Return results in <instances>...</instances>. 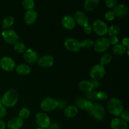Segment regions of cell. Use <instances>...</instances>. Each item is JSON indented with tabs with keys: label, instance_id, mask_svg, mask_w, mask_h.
Listing matches in <instances>:
<instances>
[{
	"label": "cell",
	"instance_id": "cell-42",
	"mask_svg": "<svg viewBox=\"0 0 129 129\" xmlns=\"http://www.w3.org/2000/svg\"><path fill=\"white\" fill-rule=\"evenodd\" d=\"M122 45L123 46H124L126 49L129 47V39L127 37H125L122 39Z\"/></svg>",
	"mask_w": 129,
	"mask_h": 129
},
{
	"label": "cell",
	"instance_id": "cell-6",
	"mask_svg": "<svg viewBox=\"0 0 129 129\" xmlns=\"http://www.w3.org/2000/svg\"><path fill=\"white\" fill-rule=\"evenodd\" d=\"M105 68L100 64H96L89 71V76L92 79L99 80L104 77L105 75Z\"/></svg>",
	"mask_w": 129,
	"mask_h": 129
},
{
	"label": "cell",
	"instance_id": "cell-16",
	"mask_svg": "<svg viewBox=\"0 0 129 129\" xmlns=\"http://www.w3.org/2000/svg\"><path fill=\"white\" fill-rule=\"evenodd\" d=\"M62 25L66 30H72L76 26V22L73 16L69 15H65L61 21Z\"/></svg>",
	"mask_w": 129,
	"mask_h": 129
},
{
	"label": "cell",
	"instance_id": "cell-12",
	"mask_svg": "<svg viewBox=\"0 0 129 129\" xmlns=\"http://www.w3.org/2000/svg\"><path fill=\"white\" fill-rule=\"evenodd\" d=\"M23 59L28 64H35L39 60V55L36 51L28 49L23 53Z\"/></svg>",
	"mask_w": 129,
	"mask_h": 129
},
{
	"label": "cell",
	"instance_id": "cell-3",
	"mask_svg": "<svg viewBox=\"0 0 129 129\" xmlns=\"http://www.w3.org/2000/svg\"><path fill=\"white\" fill-rule=\"evenodd\" d=\"M92 28L93 31H94L96 35L98 36L103 37L107 35L108 32V26L106 23L102 20H96L94 21Z\"/></svg>",
	"mask_w": 129,
	"mask_h": 129
},
{
	"label": "cell",
	"instance_id": "cell-14",
	"mask_svg": "<svg viewBox=\"0 0 129 129\" xmlns=\"http://www.w3.org/2000/svg\"><path fill=\"white\" fill-rule=\"evenodd\" d=\"M73 18H74L76 23H78L80 26H84L89 22V18L88 16L83 11H76Z\"/></svg>",
	"mask_w": 129,
	"mask_h": 129
},
{
	"label": "cell",
	"instance_id": "cell-48",
	"mask_svg": "<svg viewBox=\"0 0 129 129\" xmlns=\"http://www.w3.org/2000/svg\"><path fill=\"white\" fill-rule=\"evenodd\" d=\"M35 129H44V128H40V127H38V128H37Z\"/></svg>",
	"mask_w": 129,
	"mask_h": 129
},
{
	"label": "cell",
	"instance_id": "cell-17",
	"mask_svg": "<svg viewBox=\"0 0 129 129\" xmlns=\"http://www.w3.org/2000/svg\"><path fill=\"white\" fill-rule=\"evenodd\" d=\"M37 19V13L34 10H28L24 15V21L28 25L34 24L36 21Z\"/></svg>",
	"mask_w": 129,
	"mask_h": 129
},
{
	"label": "cell",
	"instance_id": "cell-30",
	"mask_svg": "<svg viewBox=\"0 0 129 129\" xmlns=\"http://www.w3.org/2000/svg\"><path fill=\"white\" fill-rule=\"evenodd\" d=\"M81 48L84 49H90L94 45V42L90 39H86L82 42H80Z\"/></svg>",
	"mask_w": 129,
	"mask_h": 129
},
{
	"label": "cell",
	"instance_id": "cell-38",
	"mask_svg": "<svg viewBox=\"0 0 129 129\" xmlns=\"http://www.w3.org/2000/svg\"><path fill=\"white\" fill-rule=\"evenodd\" d=\"M96 95H97V92L94 91H91L86 93V97L88 98V99L90 100H97Z\"/></svg>",
	"mask_w": 129,
	"mask_h": 129
},
{
	"label": "cell",
	"instance_id": "cell-29",
	"mask_svg": "<svg viewBox=\"0 0 129 129\" xmlns=\"http://www.w3.org/2000/svg\"><path fill=\"white\" fill-rule=\"evenodd\" d=\"M22 6L25 10H34V7H35V2L33 0H24L22 1Z\"/></svg>",
	"mask_w": 129,
	"mask_h": 129
},
{
	"label": "cell",
	"instance_id": "cell-39",
	"mask_svg": "<svg viewBox=\"0 0 129 129\" xmlns=\"http://www.w3.org/2000/svg\"><path fill=\"white\" fill-rule=\"evenodd\" d=\"M83 29H84V33H85L86 34H88V35H89V34H91L93 32V28H92L91 25H89V23L84 25V26H83Z\"/></svg>",
	"mask_w": 129,
	"mask_h": 129
},
{
	"label": "cell",
	"instance_id": "cell-37",
	"mask_svg": "<svg viewBox=\"0 0 129 129\" xmlns=\"http://www.w3.org/2000/svg\"><path fill=\"white\" fill-rule=\"evenodd\" d=\"M121 119L123 120V121H125L127 123L129 122V112L128 110H123V112L122 113V114L120 115Z\"/></svg>",
	"mask_w": 129,
	"mask_h": 129
},
{
	"label": "cell",
	"instance_id": "cell-8",
	"mask_svg": "<svg viewBox=\"0 0 129 129\" xmlns=\"http://www.w3.org/2000/svg\"><path fill=\"white\" fill-rule=\"evenodd\" d=\"M91 116L97 120H102L105 116V110L104 107L98 103L93 105L92 109L89 111Z\"/></svg>",
	"mask_w": 129,
	"mask_h": 129
},
{
	"label": "cell",
	"instance_id": "cell-15",
	"mask_svg": "<svg viewBox=\"0 0 129 129\" xmlns=\"http://www.w3.org/2000/svg\"><path fill=\"white\" fill-rule=\"evenodd\" d=\"M113 12L114 13L115 17L117 16L118 18H123L127 15L128 9L124 4H118L113 9Z\"/></svg>",
	"mask_w": 129,
	"mask_h": 129
},
{
	"label": "cell",
	"instance_id": "cell-7",
	"mask_svg": "<svg viewBox=\"0 0 129 129\" xmlns=\"http://www.w3.org/2000/svg\"><path fill=\"white\" fill-rule=\"evenodd\" d=\"M66 49L73 52H77L81 49L80 42L74 38H68L64 42Z\"/></svg>",
	"mask_w": 129,
	"mask_h": 129
},
{
	"label": "cell",
	"instance_id": "cell-41",
	"mask_svg": "<svg viewBox=\"0 0 129 129\" xmlns=\"http://www.w3.org/2000/svg\"><path fill=\"white\" fill-rule=\"evenodd\" d=\"M108 41H109L110 45H112L113 46L118 44L119 42V40L117 37H110V39H108Z\"/></svg>",
	"mask_w": 129,
	"mask_h": 129
},
{
	"label": "cell",
	"instance_id": "cell-22",
	"mask_svg": "<svg viewBox=\"0 0 129 129\" xmlns=\"http://www.w3.org/2000/svg\"><path fill=\"white\" fill-rule=\"evenodd\" d=\"M100 1L99 0H86L84 3V8L86 11H92L98 6Z\"/></svg>",
	"mask_w": 129,
	"mask_h": 129
},
{
	"label": "cell",
	"instance_id": "cell-2",
	"mask_svg": "<svg viewBox=\"0 0 129 129\" xmlns=\"http://www.w3.org/2000/svg\"><path fill=\"white\" fill-rule=\"evenodd\" d=\"M2 103L5 107H15L18 101V94L15 89H9L5 92V94L3 96Z\"/></svg>",
	"mask_w": 129,
	"mask_h": 129
},
{
	"label": "cell",
	"instance_id": "cell-18",
	"mask_svg": "<svg viewBox=\"0 0 129 129\" xmlns=\"http://www.w3.org/2000/svg\"><path fill=\"white\" fill-rule=\"evenodd\" d=\"M110 127L112 129H128V123L118 117L112 120L110 122Z\"/></svg>",
	"mask_w": 129,
	"mask_h": 129
},
{
	"label": "cell",
	"instance_id": "cell-44",
	"mask_svg": "<svg viewBox=\"0 0 129 129\" xmlns=\"http://www.w3.org/2000/svg\"><path fill=\"white\" fill-rule=\"evenodd\" d=\"M91 83L92 86H93V89H94V88H99L100 83H99V81H98V80H95V79H92L91 81Z\"/></svg>",
	"mask_w": 129,
	"mask_h": 129
},
{
	"label": "cell",
	"instance_id": "cell-5",
	"mask_svg": "<svg viewBox=\"0 0 129 129\" xmlns=\"http://www.w3.org/2000/svg\"><path fill=\"white\" fill-rule=\"evenodd\" d=\"M57 100L53 98L48 97L43 100L40 103V108L46 112H52L57 108Z\"/></svg>",
	"mask_w": 129,
	"mask_h": 129
},
{
	"label": "cell",
	"instance_id": "cell-24",
	"mask_svg": "<svg viewBox=\"0 0 129 129\" xmlns=\"http://www.w3.org/2000/svg\"><path fill=\"white\" fill-rule=\"evenodd\" d=\"M15 18L12 16H7L3 19L2 22V28L4 30H8L13 25Z\"/></svg>",
	"mask_w": 129,
	"mask_h": 129
},
{
	"label": "cell",
	"instance_id": "cell-46",
	"mask_svg": "<svg viewBox=\"0 0 129 129\" xmlns=\"http://www.w3.org/2000/svg\"><path fill=\"white\" fill-rule=\"evenodd\" d=\"M5 128H6V124L5 122L0 119V129H5Z\"/></svg>",
	"mask_w": 129,
	"mask_h": 129
},
{
	"label": "cell",
	"instance_id": "cell-20",
	"mask_svg": "<svg viewBox=\"0 0 129 129\" xmlns=\"http://www.w3.org/2000/svg\"><path fill=\"white\" fill-rule=\"evenodd\" d=\"M16 72L20 76L28 75L31 72V68L26 64H20L16 67Z\"/></svg>",
	"mask_w": 129,
	"mask_h": 129
},
{
	"label": "cell",
	"instance_id": "cell-26",
	"mask_svg": "<svg viewBox=\"0 0 129 129\" xmlns=\"http://www.w3.org/2000/svg\"><path fill=\"white\" fill-rule=\"evenodd\" d=\"M120 32V28L118 25H113L108 28L107 34L110 37H117Z\"/></svg>",
	"mask_w": 129,
	"mask_h": 129
},
{
	"label": "cell",
	"instance_id": "cell-32",
	"mask_svg": "<svg viewBox=\"0 0 129 129\" xmlns=\"http://www.w3.org/2000/svg\"><path fill=\"white\" fill-rule=\"evenodd\" d=\"M96 98L100 101H105L108 98V94L105 91L97 92Z\"/></svg>",
	"mask_w": 129,
	"mask_h": 129
},
{
	"label": "cell",
	"instance_id": "cell-36",
	"mask_svg": "<svg viewBox=\"0 0 129 129\" xmlns=\"http://www.w3.org/2000/svg\"><path fill=\"white\" fill-rule=\"evenodd\" d=\"M86 100V99L83 98H78L76 100V105L77 106V108H79L81 109H83V107H84V102Z\"/></svg>",
	"mask_w": 129,
	"mask_h": 129
},
{
	"label": "cell",
	"instance_id": "cell-43",
	"mask_svg": "<svg viewBox=\"0 0 129 129\" xmlns=\"http://www.w3.org/2000/svg\"><path fill=\"white\" fill-rule=\"evenodd\" d=\"M57 108L59 109H63L64 108H65L66 106V103L64 100H59L57 101Z\"/></svg>",
	"mask_w": 129,
	"mask_h": 129
},
{
	"label": "cell",
	"instance_id": "cell-1",
	"mask_svg": "<svg viewBox=\"0 0 129 129\" xmlns=\"http://www.w3.org/2000/svg\"><path fill=\"white\" fill-rule=\"evenodd\" d=\"M107 109L113 115L118 117L123 112V105L120 100L117 98H112L107 103Z\"/></svg>",
	"mask_w": 129,
	"mask_h": 129
},
{
	"label": "cell",
	"instance_id": "cell-47",
	"mask_svg": "<svg viewBox=\"0 0 129 129\" xmlns=\"http://www.w3.org/2000/svg\"><path fill=\"white\" fill-rule=\"evenodd\" d=\"M0 105H3L2 100H1V98H0Z\"/></svg>",
	"mask_w": 129,
	"mask_h": 129
},
{
	"label": "cell",
	"instance_id": "cell-45",
	"mask_svg": "<svg viewBox=\"0 0 129 129\" xmlns=\"http://www.w3.org/2000/svg\"><path fill=\"white\" fill-rule=\"evenodd\" d=\"M46 129H59V125L56 123H50Z\"/></svg>",
	"mask_w": 129,
	"mask_h": 129
},
{
	"label": "cell",
	"instance_id": "cell-40",
	"mask_svg": "<svg viewBox=\"0 0 129 129\" xmlns=\"http://www.w3.org/2000/svg\"><path fill=\"white\" fill-rule=\"evenodd\" d=\"M6 107H5L3 105H0V119L4 118L6 115Z\"/></svg>",
	"mask_w": 129,
	"mask_h": 129
},
{
	"label": "cell",
	"instance_id": "cell-28",
	"mask_svg": "<svg viewBox=\"0 0 129 129\" xmlns=\"http://www.w3.org/2000/svg\"><path fill=\"white\" fill-rule=\"evenodd\" d=\"M30 115V111L27 108H22L18 112V117L21 119L24 120L28 118Z\"/></svg>",
	"mask_w": 129,
	"mask_h": 129
},
{
	"label": "cell",
	"instance_id": "cell-25",
	"mask_svg": "<svg viewBox=\"0 0 129 129\" xmlns=\"http://www.w3.org/2000/svg\"><path fill=\"white\" fill-rule=\"evenodd\" d=\"M126 51H127V49L120 44H118L117 45H114L112 48V52L115 55L121 56V55H124L125 54Z\"/></svg>",
	"mask_w": 129,
	"mask_h": 129
},
{
	"label": "cell",
	"instance_id": "cell-34",
	"mask_svg": "<svg viewBox=\"0 0 129 129\" xmlns=\"http://www.w3.org/2000/svg\"><path fill=\"white\" fill-rule=\"evenodd\" d=\"M118 2L117 0H106L105 5L108 8H114L117 5Z\"/></svg>",
	"mask_w": 129,
	"mask_h": 129
},
{
	"label": "cell",
	"instance_id": "cell-27",
	"mask_svg": "<svg viewBox=\"0 0 129 129\" xmlns=\"http://www.w3.org/2000/svg\"><path fill=\"white\" fill-rule=\"evenodd\" d=\"M112 60V56L109 53H106L104 55H102L100 59V64L102 66L107 65L109 64Z\"/></svg>",
	"mask_w": 129,
	"mask_h": 129
},
{
	"label": "cell",
	"instance_id": "cell-11",
	"mask_svg": "<svg viewBox=\"0 0 129 129\" xmlns=\"http://www.w3.org/2000/svg\"><path fill=\"white\" fill-rule=\"evenodd\" d=\"M35 122L39 127L46 129L50 124V119L49 116L45 113L39 112L35 116Z\"/></svg>",
	"mask_w": 129,
	"mask_h": 129
},
{
	"label": "cell",
	"instance_id": "cell-19",
	"mask_svg": "<svg viewBox=\"0 0 129 129\" xmlns=\"http://www.w3.org/2000/svg\"><path fill=\"white\" fill-rule=\"evenodd\" d=\"M23 120L18 117H13L8 120L7 127L10 129H20L23 126Z\"/></svg>",
	"mask_w": 129,
	"mask_h": 129
},
{
	"label": "cell",
	"instance_id": "cell-21",
	"mask_svg": "<svg viewBox=\"0 0 129 129\" xmlns=\"http://www.w3.org/2000/svg\"><path fill=\"white\" fill-rule=\"evenodd\" d=\"M64 113L68 118H73L76 117L78 113V108L76 106L69 105L66 107L64 109Z\"/></svg>",
	"mask_w": 129,
	"mask_h": 129
},
{
	"label": "cell",
	"instance_id": "cell-35",
	"mask_svg": "<svg viewBox=\"0 0 129 129\" xmlns=\"http://www.w3.org/2000/svg\"><path fill=\"white\" fill-rule=\"evenodd\" d=\"M93 105L94 103L91 102V101L89 100H86L85 102H84V107H83V110H85L87 111H90L92 109L93 107Z\"/></svg>",
	"mask_w": 129,
	"mask_h": 129
},
{
	"label": "cell",
	"instance_id": "cell-33",
	"mask_svg": "<svg viewBox=\"0 0 129 129\" xmlns=\"http://www.w3.org/2000/svg\"><path fill=\"white\" fill-rule=\"evenodd\" d=\"M105 18L107 21H113L115 18V14L113 11H108L107 12H106L105 15Z\"/></svg>",
	"mask_w": 129,
	"mask_h": 129
},
{
	"label": "cell",
	"instance_id": "cell-9",
	"mask_svg": "<svg viewBox=\"0 0 129 129\" xmlns=\"http://www.w3.org/2000/svg\"><path fill=\"white\" fill-rule=\"evenodd\" d=\"M0 67L3 70L7 72L13 71L16 68V64L13 58L9 56H4L0 59Z\"/></svg>",
	"mask_w": 129,
	"mask_h": 129
},
{
	"label": "cell",
	"instance_id": "cell-31",
	"mask_svg": "<svg viewBox=\"0 0 129 129\" xmlns=\"http://www.w3.org/2000/svg\"><path fill=\"white\" fill-rule=\"evenodd\" d=\"M13 46L15 51L18 53H24L26 50L25 45L21 42H18Z\"/></svg>",
	"mask_w": 129,
	"mask_h": 129
},
{
	"label": "cell",
	"instance_id": "cell-4",
	"mask_svg": "<svg viewBox=\"0 0 129 129\" xmlns=\"http://www.w3.org/2000/svg\"><path fill=\"white\" fill-rule=\"evenodd\" d=\"M2 37L7 44L14 45L16 43L19 42V36L17 33L13 30L8 29L3 31Z\"/></svg>",
	"mask_w": 129,
	"mask_h": 129
},
{
	"label": "cell",
	"instance_id": "cell-23",
	"mask_svg": "<svg viewBox=\"0 0 129 129\" xmlns=\"http://www.w3.org/2000/svg\"><path fill=\"white\" fill-rule=\"evenodd\" d=\"M79 88L81 91L85 93H89V92L93 91V88L92 86L91 81L88 80L81 81L79 83Z\"/></svg>",
	"mask_w": 129,
	"mask_h": 129
},
{
	"label": "cell",
	"instance_id": "cell-10",
	"mask_svg": "<svg viewBox=\"0 0 129 129\" xmlns=\"http://www.w3.org/2000/svg\"><path fill=\"white\" fill-rule=\"evenodd\" d=\"M108 39L105 37H100L94 42V49L96 52L102 53L107 51L110 47Z\"/></svg>",
	"mask_w": 129,
	"mask_h": 129
},
{
	"label": "cell",
	"instance_id": "cell-13",
	"mask_svg": "<svg viewBox=\"0 0 129 129\" xmlns=\"http://www.w3.org/2000/svg\"><path fill=\"white\" fill-rule=\"evenodd\" d=\"M37 63L39 66L42 68H49L54 65V59L50 55H44L39 58Z\"/></svg>",
	"mask_w": 129,
	"mask_h": 129
}]
</instances>
